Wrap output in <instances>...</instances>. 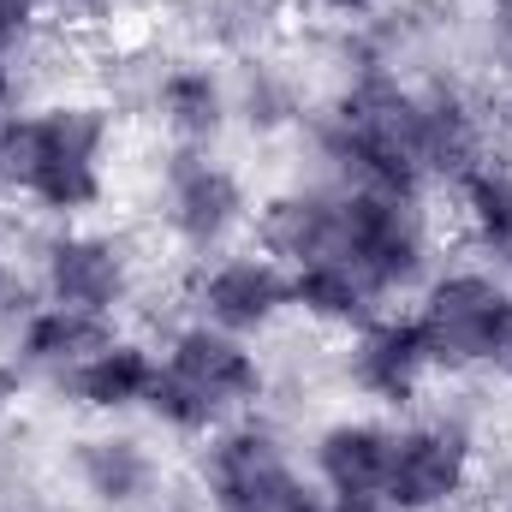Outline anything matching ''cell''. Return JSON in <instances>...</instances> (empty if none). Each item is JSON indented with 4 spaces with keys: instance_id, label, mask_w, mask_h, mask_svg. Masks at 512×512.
Wrapping results in <instances>:
<instances>
[{
    "instance_id": "5bb4252c",
    "label": "cell",
    "mask_w": 512,
    "mask_h": 512,
    "mask_svg": "<svg viewBox=\"0 0 512 512\" xmlns=\"http://www.w3.org/2000/svg\"><path fill=\"white\" fill-rule=\"evenodd\" d=\"M161 358H149V346H131V340H108L102 352H90L72 376L66 393L84 405V411H131L149 399Z\"/></svg>"
},
{
    "instance_id": "ac0fdd59",
    "label": "cell",
    "mask_w": 512,
    "mask_h": 512,
    "mask_svg": "<svg viewBox=\"0 0 512 512\" xmlns=\"http://www.w3.org/2000/svg\"><path fill=\"white\" fill-rule=\"evenodd\" d=\"M489 30L501 36V48H512V0H489Z\"/></svg>"
},
{
    "instance_id": "603a6c76",
    "label": "cell",
    "mask_w": 512,
    "mask_h": 512,
    "mask_svg": "<svg viewBox=\"0 0 512 512\" xmlns=\"http://www.w3.org/2000/svg\"><path fill=\"white\" fill-rule=\"evenodd\" d=\"M0 251H6V233H0Z\"/></svg>"
},
{
    "instance_id": "ffe728a7",
    "label": "cell",
    "mask_w": 512,
    "mask_h": 512,
    "mask_svg": "<svg viewBox=\"0 0 512 512\" xmlns=\"http://www.w3.org/2000/svg\"><path fill=\"white\" fill-rule=\"evenodd\" d=\"M6 417H12V382L0 376V423H6Z\"/></svg>"
},
{
    "instance_id": "9c48e42d",
    "label": "cell",
    "mask_w": 512,
    "mask_h": 512,
    "mask_svg": "<svg viewBox=\"0 0 512 512\" xmlns=\"http://www.w3.org/2000/svg\"><path fill=\"white\" fill-rule=\"evenodd\" d=\"M346 376L364 399L376 405H411L429 376H435V352L417 328V316H376L352 334L346 346Z\"/></svg>"
},
{
    "instance_id": "52a82bcc",
    "label": "cell",
    "mask_w": 512,
    "mask_h": 512,
    "mask_svg": "<svg viewBox=\"0 0 512 512\" xmlns=\"http://www.w3.org/2000/svg\"><path fill=\"white\" fill-rule=\"evenodd\" d=\"M137 286V256L108 233H60L42 251V298L78 316H114Z\"/></svg>"
},
{
    "instance_id": "9a60e30c",
    "label": "cell",
    "mask_w": 512,
    "mask_h": 512,
    "mask_svg": "<svg viewBox=\"0 0 512 512\" xmlns=\"http://www.w3.org/2000/svg\"><path fill=\"white\" fill-rule=\"evenodd\" d=\"M114 334L102 316H78V310H60V304H42L24 334H18V364L24 370H42V376H72L90 352H102Z\"/></svg>"
},
{
    "instance_id": "7402d4cb",
    "label": "cell",
    "mask_w": 512,
    "mask_h": 512,
    "mask_svg": "<svg viewBox=\"0 0 512 512\" xmlns=\"http://www.w3.org/2000/svg\"><path fill=\"white\" fill-rule=\"evenodd\" d=\"M131 512H161V507H131Z\"/></svg>"
},
{
    "instance_id": "277c9868",
    "label": "cell",
    "mask_w": 512,
    "mask_h": 512,
    "mask_svg": "<svg viewBox=\"0 0 512 512\" xmlns=\"http://www.w3.org/2000/svg\"><path fill=\"white\" fill-rule=\"evenodd\" d=\"M340 262L376 292H411L429 268V215L405 191H346L340 203Z\"/></svg>"
},
{
    "instance_id": "44dd1931",
    "label": "cell",
    "mask_w": 512,
    "mask_h": 512,
    "mask_svg": "<svg viewBox=\"0 0 512 512\" xmlns=\"http://www.w3.org/2000/svg\"><path fill=\"white\" fill-rule=\"evenodd\" d=\"M66 6H78V12H102V6H114V0H66Z\"/></svg>"
},
{
    "instance_id": "3957f363",
    "label": "cell",
    "mask_w": 512,
    "mask_h": 512,
    "mask_svg": "<svg viewBox=\"0 0 512 512\" xmlns=\"http://www.w3.org/2000/svg\"><path fill=\"white\" fill-rule=\"evenodd\" d=\"M417 328L435 352V370L465 376V370H495L512 346V292L495 274L453 268L429 280Z\"/></svg>"
},
{
    "instance_id": "e0dca14e",
    "label": "cell",
    "mask_w": 512,
    "mask_h": 512,
    "mask_svg": "<svg viewBox=\"0 0 512 512\" xmlns=\"http://www.w3.org/2000/svg\"><path fill=\"white\" fill-rule=\"evenodd\" d=\"M376 304L382 298L346 262H316V268L292 274V310H304L322 328H364V322H376Z\"/></svg>"
},
{
    "instance_id": "30bf717a",
    "label": "cell",
    "mask_w": 512,
    "mask_h": 512,
    "mask_svg": "<svg viewBox=\"0 0 512 512\" xmlns=\"http://www.w3.org/2000/svg\"><path fill=\"white\" fill-rule=\"evenodd\" d=\"M197 304H203V322L221 328V334H262L292 304V274L274 256H256V251L221 256V262L203 268Z\"/></svg>"
},
{
    "instance_id": "4fadbf2b",
    "label": "cell",
    "mask_w": 512,
    "mask_h": 512,
    "mask_svg": "<svg viewBox=\"0 0 512 512\" xmlns=\"http://www.w3.org/2000/svg\"><path fill=\"white\" fill-rule=\"evenodd\" d=\"M155 114H161V126H167L173 143L197 149V143H215L221 137L227 114H233V90L209 66H173L155 84Z\"/></svg>"
},
{
    "instance_id": "ba28073f",
    "label": "cell",
    "mask_w": 512,
    "mask_h": 512,
    "mask_svg": "<svg viewBox=\"0 0 512 512\" xmlns=\"http://www.w3.org/2000/svg\"><path fill=\"white\" fill-rule=\"evenodd\" d=\"M245 221H251V203L233 167L209 155H179L167 167V227L185 251H221Z\"/></svg>"
},
{
    "instance_id": "8fae6325",
    "label": "cell",
    "mask_w": 512,
    "mask_h": 512,
    "mask_svg": "<svg viewBox=\"0 0 512 512\" xmlns=\"http://www.w3.org/2000/svg\"><path fill=\"white\" fill-rule=\"evenodd\" d=\"M340 203L328 191H286L274 203H262L256 233H262V256H274L286 274L316 268V262H340Z\"/></svg>"
},
{
    "instance_id": "8992f818",
    "label": "cell",
    "mask_w": 512,
    "mask_h": 512,
    "mask_svg": "<svg viewBox=\"0 0 512 512\" xmlns=\"http://www.w3.org/2000/svg\"><path fill=\"white\" fill-rule=\"evenodd\" d=\"M477 477V447L459 423L429 417V423H405L393 429V453H387V507L393 512H447Z\"/></svg>"
},
{
    "instance_id": "7c38bea8",
    "label": "cell",
    "mask_w": 512,
    "mask_h": 512,
    "mask_svg": "<svg viewBox=\"0 0 512 512\" xmlns=\"http://www.w3.org/2000/svg\"><path fill=\"white\" fill-rule=\"evenodd\" d=\"M387 453H393L387 423H370V417L328 423L316 435V477H322L328 495H382Z\"/></svg>"
},
{
    "instance_id": "7a4b0ae2",
    "label": "cell",
    "mask_w": 512,
    "mask_h": 512,
    "mask_svg": "<svg viewBox=\"0 0 512 512\" xmlns=\"http://www.w3.org/2000/svg\"><path fill=\"white\" fill-rule=\"evenodd\" d=\"M256 399H262L256 352L239 334L197 322V328H179L167 340V358L155 370L143 411L173 435H215V429L239 423Z\"/></svg>"
},
{
    "instance_id": "6da1fadb",
    "label": "cell",
    "mask_w": 512,
    "mask_h": 512,
    "mask_svg": "<svg viewBox=\"0 0 512 512\" xmlns=\"http://www.w3.org/2000/svg\"><path fill=\"white\" fill-rule=\"evenodd\" d=\"M108 143L114 126L90 102L0 114V191L48 215H84L108 197Z\"/></svg>"
},
{
    "instance_id": "d6986e66",
    "label": "cell",
    "mask_w": 512,
    "mask_h": 512,
    "mask_svg": "<svg viewBox=\"0 0 512 512\" xmlns=\"http://www.w3.org/2000/svg\"><path fill=\"white\" fill-rule=\"evenodd\" d=\"M316 6H328V12H352V18H358V12H370L376 0H316Z\"/></svg>"
},
{
    "instance_id": "2e32d148",
    "label": "cell",
    "mask_w": 512,
    "mask_h": 512,
    "mask_svg": "<svg viewBox=\"0 0 512 512\" xmlns=\"http://www.w3.org/2000/svg\"><path fill=\"white\" fill-rule=\"evenodd\" d=\"M78 477L96 501L137 507L155 483V459L137 435H90V441H78Z\"/></svg>"
},
{
    "instance_id": "5b68a950",
    "label": "cell",
    "mask_w": 512,
    "mask_h": 512,
    "mask_svg": "<svg viewBox=\"0 0 512 512\" xmlns=\"http://www.w3.org/2000/svg\"><path fill=\"white\" fill-rule=\"evenodd\" d=\"M203 489H209L215 512H328V501H316L304 489V477L292 471L286 447L245 417L209 435Z\"/></svg>"
}]
</instances>
